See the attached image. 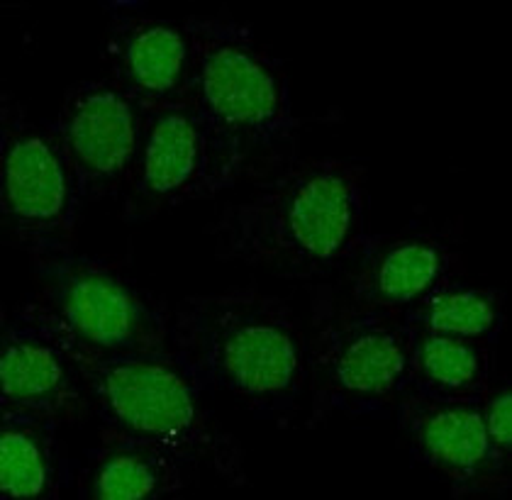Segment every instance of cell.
I'll list each match as a JSON object with an SVG mask.
<instances>
[{
  "label": "cell",
  "instance_id": "cell-8",
  "mask_svg": "<svg viewBox=\"0 0 512 500\" xmlns=\"http://www.w3.org/2000/svg\"><path fill=\"white\" fill-rule=\"evenodd\" d=\"M242 181H249L247 169L188 100L147 110L135 164L120 196L122 220L147 222L193 200H210Z\"/></svg>",
  "mask_w": 512,
  "mask_h": 500
},
{
  "label": "cell",
  "instance_id": "cell-2",
  "mask_svg": "<svg viewBox=\"0 0 512 500\" xmlns=\"http://www.w3.org/2000/svg\"><path fill=\"white\" fill-rule=\"evenodd\" d=\"M171 354L208 396L291 430L308 413V327L256 283L171 305Z\"/></svg>",
  "mask_w": 512,
  "mask_h": 500
},
{
  "label": "cell",
  "instance_id": "cell-17",
  "mask_svg": "<svg viewBox=\"0 0 512 500\" xmlns=\"http://www.w3.org/2000/svg\"><path fill=\"white\" fill-rule=\"evenodd\" d=\"M400 320L408 330L427 335L498 344L505 322L503 293L456 274L415 300Z\"/></svg>",
  "mask_w": 512,
  "mask_h": 500
},
{
  "label": "cell",
  "instance_id": "cell-1",
  "mask_svg": "<svg viewBox=\"0 0 512 500\" xmlns=\"http://www.w3.org/2000/svg\"><path fill=\"white\" fill-rule=\"evenodd\" d=\"M366 174L356 159L296 154L283 161L208 222L215 257L325 286L369 237Z\"/></svg>",
  "mask_w": 512,
  "mask_h": 500
},
{
  "label": "cell",
  "instance_id": "cell-15",
  "mask_svg": "<svg viewBox=\"0 0 512 500\" xmlns=\"http://www.w3.org/2000/svg\"><path fill=\"white\" fill-rule=\"evenodd\" d=\"M74 476L61 425L30 413H3L0 493L5 498L57 500L74 486Z\"/></svg>",
  "mask_w": 512,
  "mask_h": 500
},
{
  "label": "cell",
  "instance_id": "cell-10",
  "mask_svg": "<svg viewBox=\"0 0 512 500\" xmlns=\"http://www.w3.org/2000/svg\"><path fill=\"white\" fill-rule=\"evenodd\" d=\"M0 405L3 413H30L61 427L93 418L74 342L30 296L3 315Z\"/></svg>",
  "mask_w": 512,
  "mask_h": 500
},
{
  "label": "cell",
  "instance_id": "cell-3",
  "mask_svg": "<svg viewBox=\"0 0 512 500\" xmlns=\"http://www.w3.org/2000/svg\"><path fill=\"white\" fill-rule=\"evenodd\" d=\"M188 103L225 144L249 181L296 157L303 118L293 108L283 61L227 13L191 15Z\"/></svg>",
  "mask_w": 512,
  "mask_h": 500
},
{
  "label": "cell",
  "instance_id": "cell-7",
  "mask_svg": "<svg viewBox=\"0 0 512 500\" xmlns=\"http://www.w3.org/2000/svg\"><path fill=\"white\" fill-rule=\"evenodd\" d=\"M0 213L27 257L76 247L83 203L49 120L0 96Z\"/></svg>",
  "mask_w": 512,
  "mask_h": 500
},
{
  "label": "cell",
  "instance_id": "cell-18",
  "mask_svg": "<svg viewBox=\"0 0 512 500\" xmlns=\"http://www.w3.org/2000/svg\"><path fill=\"white\" fill-rule=\"evenodd\" d=\"M481 418L493 452L503 464L512 466V391L508 376H493L481 398Z\"/></svg>",
  "mask_w": 512,
  "mask_h": 500
},
{
  "label": "cell",
  "instance_id": "cell-4",
  "mask_svg": "<svg viewBox=\"0 0 512 500\" xmlns=\"http://www.w3.org/2000/svg\"><path fill=\"white\" fill-rule=\"evenodd\" d=\"M76 347V344H74ZM100 430L157 442L225 486H247L242 442L210 408L208 393L166 354L96 357L76 347Z\"/></svg>",
  "mask_w": 512,
  "mask_h": 500
},
{
  "label": "cell",
  "instance_id": "cell-16",
  "mask_svg": "<svg viewBox=\"0 0 512 500\" xmlns=\"http://www.w3.org/2000/svg\"><path fill=\"white\" fill-rule=\"evenodd\" d=\"M498 364V344L408 330L405 391L434 400L481 403Z\"/></svg>",
  "mask_w": 512,
  "mask_h": 500
},
{
  "label": "cell",
  "instance_id": "cell-9",
  "mask_svg": "<svg viewBox=\"0 0 512 500\" xmlns=\"http://www.w3.org/2000/svg\"><path fill=\"white\" fill-rule=\"evenodd\" d=\"M456 274H464L461 232L452 222L415 220L395 232H369L335 279L315 288V298L352 313L403 315Z\"/></svg>",
  "mask_w": 512,
  "mask_h": 500
},
{
  "label": "cell",
  "instance_id": "cell-6",
  "mask_svg": "<svg viewBox=\"0 0 512 500\" xmlns=\"http://www.w3.org/2000/svg\"><path fill=\"white\" fill-rule=\"evenodd\" d=\"M308 330V413L303 427L327 420L395 413L405 393L408 327L400 315L352 313L315 298Z\"/></svg>",
  "mask_w": 512,
  "mask_h": 500
},
{
  "label": "cell",
  "instance_id": "cell-14",
  "mask_svg": "<svg viewBox=\"0 0 512 500\" xmlns=\"http://www.w3.org/2000/svg\"><path fill=\"white\" fill-rule=\"evenodd\" d=\"M98 444L76 469L74 486L88 500H159L200 486L203 469L191 459L161 447L100 430Z\"/></svg>",
  "mask_w": 512,
  "mask_h": 500
},
{
  "label": "cell",
  "instance_id": "cell-12",
  "mask_svg": "<svg viewBox=\"0 0 512 500\" xmlns=\"http://www.w3.org/2000/svg\"><path fill=\"white\" fill-rule=\"evenodd\" d=\"M393 415L413 464L449 486L452 496H500L512 486L510 466L488 442L481 403L434 400L405 391Z\"/></svg>",
  "mask_w": 512,
  "mask_h": 500
},
{
  "label": "cell",
  "instance_id": "cell-11",
  "mask_svg": "<svg viewBox=\"0 0 512 500\" xmlns=\"http://www.w3.org/2000/svg\"><path fill=\"white\" fill-rule=\"evenodd\" d=\"M147 110L108 79L71 83L49 120L83 208L120 200L135 164Z\"/></svg>",
  "mask_w": 512,
  "mask_h": 500
},
{
  "label": "cell",
  "instance_id": "cell-5",
  "mask_svg": "<svg viewBox=\"0 0 512 500\" xmlns=\"http://www.w3.org/2000/svg\"><path fill=\"white\" fill-rule=\"evenodd\" d=\"M30 298L96 357L171 352V305L110 261L79 249L32 254Z\"/></svg>",
  "mask_w": 512,
  "mask_h": 500
},
{
  "label": "cell",
  "instance_id": "cell-13",
  "mask_svg": "<svg viewBox=\"0 0 512 500\" xmlns=\"http://www.w3.org/2000/svg\"><path fill=\"white\" fill-rule=\"evenodd\" d=\"M103 61L108 79L144 110L188 98L193 44L186 20L161 18L142 3H108Z\"/></svg>",
  "mask_w": 512,
  "mask_h": 500
}]
</instances>
